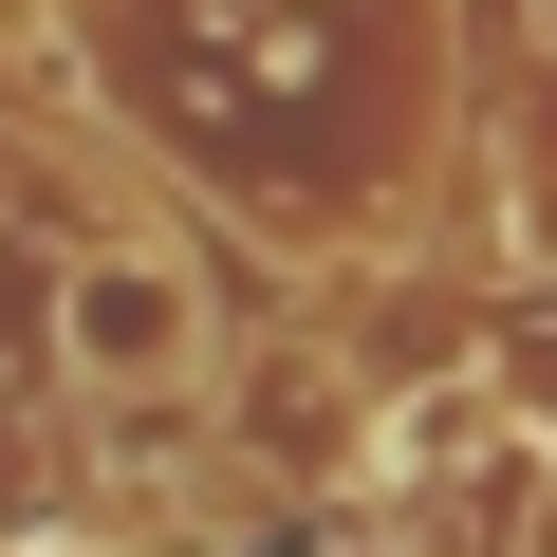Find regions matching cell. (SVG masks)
Returning <instances> with one entry per match:
<instances>
[{"instance_id": "2", "label": "cell", "mask_w": 557, "mask_h": 557, "mask_svg": "<svg viewBox=\"0 0 557 557\" xmlns=\"http://www.w3.org/2000/svg\"><path fill=\"white\" fill-rule=\"evenodd\" d=\"M75 557H94V539H75Z\"/></svg>"}, {"instance_id": "1", "label": "cell", "mask_w": 557, "mask_h": 557, "mask_svg": "<svg viewBox=\"0 0 557 557\" xmlns=\"http://www.w3.org/2000/svg\"><path fill=\"white\" fill-rule=\"evenodd\" d=\"M38 354H57L75 409H131L149 428V409H205L223 391V298H205V260L168 223H94V242H57Z\"/></svg>"}]
</instances>
